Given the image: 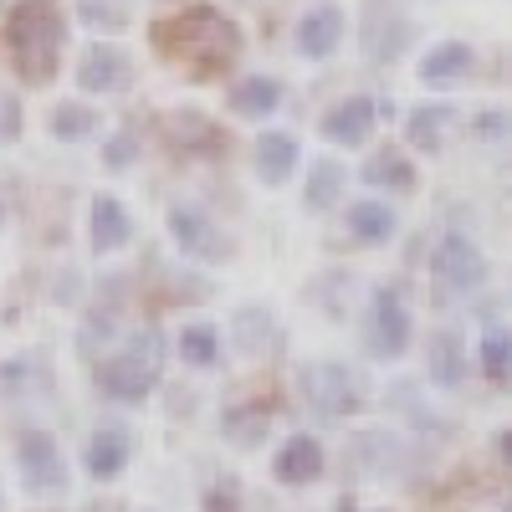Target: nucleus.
Returning a JSON list of instances; mask_svg holds the SVG:
<instances>
[{
  "label": "nucleus",
  "instance_id": "1",
  "mask_svg": "<svg viewBox=\"0 0 512 512\" xmlns=\"http://www.w3.org/2000/svg\"><path fill=\"white\" fill-rule=\"evenodd\" d=\"M154 41L164 47V57H175L185 72L195 77H216L236 52H241V31L236 21H226L221 11H210V6H190L180 16H169Z\"/></svg>",
  "mask_w": 512,
  "mask_h": 512
},
{
  "label": "nucleus",
  "instance_id": "2",
  "mask_svg": "<svg viewBox=\"0 0 512 512\" xmlns=\"http://www.w3.org/2000/svg\"><path fill=\"white\" fill-rule=\"evenodd\" d=\"M62 41H67V21L57 0H16L11 52L26 82H52V72L62 67Z\"/></svg>",
  "mask_w": 512,
  "mask_h": 512
},
{
  "label": "nucleus",
  "instance_id": "3",
  "mask_svg": "<svg viewBox=\"0 0 512 512\" xmlns=\"http://www.w3.org/2000/svg\"><path fill=\"white\" fill-rule=\"evenodd\" d=\"M154 384H159V338L154 333H144L128 354H118L98 369V390L118 405H144L154 395Z\"/></svg>",
  "mask_w": 512,
  "mask_h": 512
},
{
  "label": "nucleus",
  "instance_id": "4",
  "mask_svg": "<svg viewBox=\"0 0 512 512\" xmlns=\"http://www.w3.org/2000/svg\"><path fill=\"white\" fill-rule=\"evenodd\" d=\"M297 384H303V400H308L323 420H344V415H354V410L364 405L359 379H354V369H344V364H308Z\"/></svg>",
  "mask_w": 512,
  "mask_h": 512
},
{
  "label": "nucleus",
  "instance_id": "5",
  "mask_svg": "<svg viewBox=\"0 0 512 512\" xmlns=\"http://www.w3.org/2000/svg\"><path fill=\"white\" fill-rule=\"evenodd\" d=\"M16 477L31 497H52L67 487V461H62V446L47 436V431H26L16 441Z\"/></svg>",
  "mask_w": 512,
  "mask_h": 512
},
{
  "label": "nucleus",
  "instance_id": "6",
  "mask_svg": "<svg viewBox=\"0 0 512 512\" xmlns=\"http://www.w3.org/2000/svg\"><path fill=\"white\" fill-rule=\"evenodd\" d=\"M431 277L436 287L446 292H477L487 282V256L477 251L472 236H461V231H446L431 251Z\"/></svg>",
  "mask_w": 512,
  "mask_h": 512
},
{
  "label": "nucleus",
  "instance_id": "7",
  "mask_svg": "<svg viewBox=\"0 0 512 512\" xmlns=\"http://www.w3.org/2000/svg\"><path fill=\"white\" fill-rule=\"evenodd\" d=\"M410 333H415V318L405 308L400 287H379L374 303H369V354L374 359H400L410 349Z\"/></svg>",
  "mask_w": 512,
  "mask_h": 512
},
{
  "label": "nucleus",
  "instance_id": "8",
  "mask_svg": "<svg viewBox=\"0 0 512 512\" xmlns=\"http://www.w3.org/2000/svg\"><path fill=\"white\" fill-rule=\"evenodd\" d=\"M169 236H175L180 251L195 256V262H226L231 256V241L216 231V221H210L200 205H175L169 210Z\"/></svg>",
  "mask_w": 512,
  "mask_h": 512
},
{
  "label": "nucleus",
  "instance_id": "9",
  "mask_svg": "<svg viewBox=\"0 0 512 512\" xmlns=\"http://www.w3.org/2000/svg\"><path fill=\"white\" fill-rule=\"evenodd\" d=\"M128 82H134V57H128L118 41H98V47L82 52L77 88H88V93H123Z\"/></svg>",
  "mask_w": 512,
  "mask_h": 512
},
{
  "label": "nucleus",
  "instance_id": "10",
  "mask_svg": "<svg viewBox=\"0 0 512 512\" xmlns=\"http://www.w3.org/2000/svg\"><path fill=\"white\" fill-rule=\"evenodd\" d=\"M344 31H349V16L344 6H313L303 21H297V52L308 62H323L344 47Z\"/></svg>",
  "mask_w": 512,
  "mask_h": 512
},
{
  "label": "nucleus",
  "instance_id": "11",
  "mask_svg": "<svg viewBox=\"0 0 512 512\" xmlns=\"http://www.w3.org/2000/svg\"><path fill=\"white\" fill-rule=\"evenodd\" d=\"M374 118H379L374 98L354 93V98L333 103V108L323 113V134H328L333 144H344V149H359V144H364V139L374 134Z\"/></svg>",
  "mask_w": 512,
  "mask_h": 512
},
{
  "label": "nucleus",
  "instance_id": "12",
  "mask_svg": "<svg viewBox=\"0 0 512 512\" xmlns=\"http://www.w3.org/2000/svg\"><path fill=\"white\" fill-rule=\"evenodd\" d=\"M272 477H277L282 487H308V482H318V477H323V446H318L313 436L282 441V451L272 456Z\"/></svg>",
  "mask_w": 512,
  "mask_h": 512
},
{
  "label": "nucleus",
  "instance_id": "13",
  "mask_svg": "<svg viewBox=\"0 0 512 512\" xmlns=\"http://www.w3.org/2000/svg\"><path fill=\"white\" fill-rule=\"evenodd\" d=\"M477 67V47L472 41H441L420 57V82H431V88H451V82L472 77Z\"/></svg>",
  "mask_w": 512,
  "mask_h": 512
},
{
  "label": "nucleus",
  "instance_id": "14",
  "mask_svg": "<svg viewBox=\"0 0 512 512\" xmlns=\"http://www.w3.org/2000/svg\"><path fill=\"white\" fill-rule=\"evenodd\" d=\"M128 456H134V441H128L123 425H98L93 441H88V472L98 482H113L123 466H128Z\"/></svg>",
  "mask_w": 512,
  "mask_h": 512
},
{
  "label": "nucleus",
  "instance_id": "15",
  "mask_svg": "<svg viewBox=\"0 0 512 512\" xmlns=\"http://www.w3.org/2000/svg\"><path fill=\"white\" fill-rule=\"evenodd\" d=\"M451 123H456V108H451V103H420V108H410V118H405V139H410L420 154H441Z\"/></svg>",
  "mask_w": 512,
  "mask_h": 512
},
{
  "label": "nucleus",
  "instance_id": "16",
  "mask_svg": "<svg viewBox=\"0 0 512 512\" xmlns=\"http://www.w3.org/2000/svg\"><path fill=\"white\" fill-rule=\"evenodd\" d=\"M425 369H431L436 384H446V390H456V384L466 379V338L456 328H441L431 338V349H425Z\"/></svg>",
  "mask_w": 512,
  "mask_h": 512
},
{
  "label": "nucleus",
  "instance_id": "17",
  "mask_svg": "<svg viewBox=\"0 0 512 512\" xmlns=\"http://www.w3.org/2000/svg\"><path fill=\"white\" fill-rule=\"evenodd\" d=\"M297 159H303V149H297L292 134H277V128H267V134L256 139V175H262L267 185H282L292 169H297Z\"/></svg>",
  "mask_w": 512,
  "mask_h": 512
},
{
  "label": "nucleus",
  "instance_id": "18",
  "mask_svg": "<svg viewBox=\"0 0 512 512\" xmlns=\"http://www.w3.org/2000/svg\"><path fill=\"white\" fill-rule=\"evenodd\" d=\"M395 231H400L395 205H384V200H359V205H349V236H354V241L384 246Z\"/></svg>",
  "mask_w": 512,
  "mask_h": 512
},
{
  "label": "nucleus",
  "instance_id": "19",
  "mask_svg": "<svg viewBox=\"0 0 512 512\" xmlns=\"http://www.w3.org/2000/svg\"><path fill=\"white\" fill-rule=\"evenodd\" d=\"M88 236H93L98 251H118V246H128V236H134V221H128V210H123L113 195H98V200H93Z\"/></svg>",
  "mask_w": 512,
  "mask_h": 512
},
{
  "label": "nucleus",
  "instance_id": "20",
  "mask_svg": "<svg viewBox=\"0 0 512 512\" xmlns=\"http://www.w3.org/2000/svg\"><path fill=\"white\" fill-rule=\"evenodd\" d=\"M277 103H282V82L277 77H246V82H236V88L226 93V108L241 113V118H267V113H277Z\"/></svg>",
  "mask_w": 512,
  "mask_h": 512
},
{
  "label": "nucleus",
  "instance_id": "21",
  "mask_svg": "<svg viewBox=\"0 0 512 512\" xmlns=\"http://www.w3.org/2000/svg\"><path fill=\"white\" fill-rule=\"evenodd\" d=\"M344 185H349V169L338 159H318L308 169V190H303V205L308 210H333L338 200H344Z\"/></svg>",
  "mask_w": 512,
  "mask_h": 512
},
{
  "label": "nucleus",
  "instance_id": "22",
  "mask_svg": "<svg viewBox=\"0 0 512 512\" xmlns=\"http://www.w3.org/2000/svg\"><path fill=\"white\" fill-rule=\"evenodd\" d=\"M364 180H369V185H384V190H415V164H410L400 149H379V154L364 164Z\"/></svg>",
  "mask_w": 512,
  "mask_h": 512
},
{
  "label": "nucleus",
  "instance_id": "23",
  "mask_svg": "<svg viewBox=\"0 0 512 512\" xmlns=\"http://www.w3.org/2000/svg\"><path fill=\"white\" fill-rule=\"evenodd\" d=\"M477 364L487 379H512V328H487L477 344Z\"/></svg>",
  "mask_w": 512,
  "mask_h": 512
},
{
  "label": "nucleus",
  "instance_id": "24",
  "mask_svg": "<svg viewBox=\"0 0 512 512\" xmlns=\"http://www.w3.org/2000/svg\"><path fill=\"white\" fill-rule=\"evenodd\" d=\"M180 359L195 364V369H210V364L221 359V333L210 328V323H190V328L180 333Z\"/></svg>",
  "mask_w": 512,
  "mask_h": 512
},
{
  "label": "nucleus",
  "instance_id": "25",
  "mask_svg": "<svg viewBox=\"0 0 512 512\" xmlns=\"http://www.w3.org/2000/svg\"><path fill=\"white\" fill-rule=\"evenodd\" d=\"M93 128H98V113H93L88 103H57V108H52V134L67 139V144L88 139Z\"/></svg>",
  "mask_w": 512,
  "mask_h": 512
},
{
  "label": "nucleus",
  "instance_id": "26",
  "mask_svg": "<svg viewBox=\"0 0 512 512\" xmlns=\"http://www.w3.org/2000/svg\"><path fill=\"white\" fill-rule=\"evenodd\" d=\"M267 420H272V415H267L262 405H241V410H226V436H231V441H241V446H251L256 436L267 431Z\"/></svg>",
  "mask_w": 512,
  "mask_h": 512
},
{
  "label": "nucleus",
  "instance_id": "27",
  "mask_svg": "<svg viewBox=\"0 0 512 512\" xmlns=\"http://www.w3.org/2000/svg\"><path fill=\"white\" fill-rule=\"evenodd\" d=\"M472 139L477 144H507L512 139V108H482L472 118Z\"/></svg>",
  "mask_w": 512,
  "mask_h": 512
},
{
  "label": "nucleus",
  "instance_id": "28",
  "mask_svg": "<svg viewBox=\"0 0 512 512\" xmlns=\"http://www.w3.org/2000/svg\"><path fill=\"white\" fill-rule=\"evenodd\" d=\"M128 159H134V134H118L108 144V164H128Z\"/></svg>",
  "mask_w": 512,
  "mask_h": 512
},
{
  "label": "nucleus",
  "instance_id": "29",
  "mask_svg": "<svg viewBox=\"0 0 512 512\" xmlns=\"http://www.w3.org/2000/svg\"><path fill=\"white\" fill-rule=\"evenodd\" d=\"M497 456L512 466V431H502V436H497Z\"/></svg>",
  "mask_w": 512,
  "mask_h": 512
},
{
  "label": "nucleus",
  "instance_id": "30",
  "mask_svg": "<svg viewBox=\"0 0 512 512\" xmlns=\"http://www.w3.org/2000/svg\"><path fill=\"white\" fill-rule=\"evenodd\" d=\"M502 512H512V502H507V507H502Z\"/></svg>",
  "mask_w": 512,
  "mask_h": 512
},
{
  "label": "nucleus",
  "instance_id": "31",
  "mask_svg": "<svg viewBox=\"0 0 512 512\" xmlns=\"http://www.w3.org/2000/svg\"><path fill=\"white\" fill-rule=\"evenodd\" d=\"M379 512H390V507H379Z\"/></svg>",
  "mask_w": 512,
  "mask_h": 512
}]
</instances>
